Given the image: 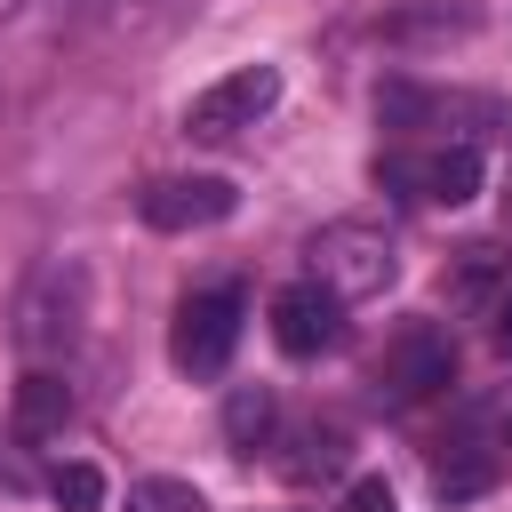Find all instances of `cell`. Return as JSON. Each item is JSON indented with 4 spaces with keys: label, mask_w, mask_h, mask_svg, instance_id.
Wrapping results in <instances>:
<instances>
[{
    "label": "cell",
    "mask_w": 512,
    "mask_h": 512,
    "mask_svg": "<svg viewBox=\"0 0 512 512\" xmlns=\"http://www.w3.org/2000/svg\"><path fill=\"white\" fill-rule=\"evenodd\" d=\"M72 408H80V400H72V384H64V376L40 360V368L16 384V400H8V432H16L24 448H40V440H64Z\"/></svg>",
    "instance_id": "cell-9"
},
{
    "label": "cell",
    "mask_w": 512,
    "mask_h": 512,
    "mask_svg": "<svg viewBox=\"0 0 512 512\" xmlns=\"http://www.w3.org/2000/svg\"><path fill=\"white\" fill-rule=\"evenodd\" d=\"M496 344H504V352H512V296H504V304H496Z\"/></svg>",
    "instance_id": "cell-18"
},
{
    "label": "cell",
    "mask_w": 512,
    "mask_h": 512,
    "mask_svg": "<svg viewBox=\"0 0 512 512\" xmlns=\"http://www.w3.org/2000/svg\"><path fill=\"white\" fill-rule=\"evenodd\" d=\"M344 512H400V504H392L384 480H352V488H344Z\"/></svg>",
    "instance_id": "cell-17"
},
{
    "label": "cell",
    "mask_w": 512,
    "mask_h": 512,
    "mask_svg": "<svg viewBox=\"0 0 512 512\" xmlns=\"http://www.w3.org/2000/svg\"><path fill=\"white\" fill-rule=\"evenodd\" d=\"M304 256H312V280L336 288L344 304L384 296V288L400 280V240H392V224H376V216H336V224H320Z\"/></svg>",
    "instance_id": "cell-2"
},
{
    "label": "cell",
    "mask_w": 512,
    "mask_h": 512,
    "mask_svg": "<svg viewBox=\"0 0 512 512\" xmlns=\"http://www.w3.org/2000/svg\"><path fill=\"white\" fill-rule=\"evenodd\" d=\"M504 224H512V176H504Z\"/></svg>",
    "instance_id": "cell-19"
},
{
    "label": "cell",
    "mask_w": 512,
    "mask_h": 512,
    "mask_svg": "<svg viewBox=\"0 0 512 512\" xmlns=\"http://www.w3.org/2000/svg\"><path fill=\"white\" fill-rule=\"evenodd\" d=\"M504 448H512V424H504Z\"/></svg>",
    "instance_id": "cell-21"
},
{
    "label": "cell",
    "mask_w": 512,
    "mask_h": 512,
    "mask_svg": "<svg viewBox=\"0 0 512 512\" xmlns=\"http://www.w3.org/2000/svg\"><path fill=\"white\" fill-rule=\"evenodd\" d=\"M16 8H24V0H0V24H8V16H16Z\"/></svg>",
    "instance_id": "cell-20"
},
{
    "label": "cell",
    "mask_w": 512,
    "mask_h": 512,
    "mask_svg": "<svg viewBox=\"0 0 512 512\" xmlns=\"http://www.w3.org/2000/svg\"><path fill=\"white\" fill-rule=\"evenodd\" d=\"M272 336H280V352L320 360V352L344 336V296H336V288H320L312 272H304V280H288V288L272 296Z\"/></svg>",
    "instance_id": "cell-8"
},
{
    "label": "cell",
    "mask_w": 512,
    "mask_h": 512,
    "mask_svg": "<svg viewBox=\"0 0 512 512\" xmlns=\"http://www.w3.org/2000/svg\"><path fill=\"white\" fill-rule=\"evenodd\" d=\"M448 296H456V304H472V312H496V304L512 296V248H496V240H472V248H456Z\"/></svg>",
    "instance_id": "cell-11"
},
{
    "label": "cell",
    "mask_w": 512,
    "mask_h": 512,
    "mask_svg": "<svg viewBox=\"0 0 512 512\" xmlns=\"http://www.w3.org/2000/svg\"><path fill=\"white\" fill-rule=\"evenodd\" d=\"M376 184L400 200H432V208H464L480 192V152L472 144H432V152H376Z\"/></svg>",
    "instance_id": "cell-6"
},
{
    "label": "cell",
    "mask_w": 512,
    "mask_h": 512,
    "mask_svg": "<svg viewBox=\"0 0 512 512\" xmlns=\"http://www.w3.org/2000/svg\"><path fill=\"white\" fill-rule=\"evenodd\" d=\"M248 328V288L240 280H208L176 304V328H168V360L184 376H224L232 368V344Z\"/></svg>",
    "instance_id": "cell-3"
},
{
    "label": "cell",
    "mask_w": 512,
    "mask_h": 512,
    "mask_svg": "<svg viewBox=\"0 0 512 512\" xmlns=\"http://www.w3.org/2000/svg\"><path fill=\"white\" fill-rule=\"evenodd\" d=\"M456 384V344L440 336V328H400L392 344H384V360H376V376H368V392L384 400V408H416V400H432V392H448Z\"/></svg>",
    "instance_id": "cell-5"
},
{
    "label": "cell",
    "mask_w": 512,
    "mask_h": 512,
    "mask_svg": "<svg viewBox=\"0 0 512 512\" xmlns=\"http://www.w3.org/2000/svg\"><path fill=\"white\" fill-rule=\"evenodd\" d=\"M496 488V456L488 448H448L440 464H432V496L440 504H472V496H488Z\"/></svg>",
    "instance_id": "cell-14"
},
{
    "label": "cell",
    "mask_w": 512,
    "mask_h": 512,
    "mask_svg": "<svg viewBox=\"0 0 512 512\" xmlns=\"http://www.w3.org/2000/svg\"><path fill=\"white\" fill-rule=\"evenodd\" d=\"M272 104H280V64H240V72L208 80V88L184 104V136H192V144H232V136H248Z\"/></svg>",
    "instance_id": "cell-4"
},
{
    "label": "cell",
    "mask_w": 512,
    "mask_h": 512,
    "mask_svg": "<svg viewBox=\"0 0 512 512\" xmlns=\"http://www.w3.org/2000/svg\"><path fill=\"white\" fill-rule=\"evenodd\" d=\"M240 208V184L232 176H152L144 192H136V216L152 224V232H208V224H224Z\"/></svg>",
    "instance_id": "cell-7"
},
{
    "label": "cell",
    "mask_w": 512,
    "mask_h": 512,
    "mask_svg": "<svg viewBox=\"0 0 512 512\" xmlns=\"http://www.w3.org/2000/svg\"><path fill=\"white\" fill-rule=\"evenodd\" d=\"M48 496H56V512H104V472L88 456H64L48 472Z\"/></svg>",
    "instance_id": "cell-16"
},
{
    "label": "cell",
    "mask_w": 512,
    "mask_h": 512,
    "mask_svg": "<svg viewBox=\"0 0 512 512\" xmlns=\"http://www.w3.org/2000/svg\"><path fill=\"white\" fill-rule=\"evenodd\" d=\"M88 328V264L80 256H48L32 264V280L16 288V352L24 360H64Z\"/></svg>",
    "instance_id": "cell-1"
},
{
    "label": "cell",
    "mask_w": 512,
    "mask_h": 512,
    "mask_svg": "<svg viewBox=\"0 0 512 512\" xmlns=\"http://www.w3.org/2000/svg\"><path fill=\"white\" fill-rule=\"evenodd\" d=\"M288 448H296V456H280V472H288L296 488L336 480V472L352 464V432H344V424H296V432H288Z\"/></svg>",
    "instance_id": "cell-13"
},
{
    "label": "cell",
    "mask_w": 512,
    "mask_h": 512,
    "mask_svg": "<svg viewBox=\"0 0 512 512\" xmlns=\"http://www.w3.org/2000/svg\"><path fill=\"white\" fill-rule=\"evenodd\" d=\"M464 32H480V0H392L384 8V40L400 48H440Z\"/></svg>",
    "instance_id": "cell-10"
},
{
    "label": "cell",
    "mask_w": 512,
    "mask_h": 512,
    "mask_svg": "<svg viewBox=\"0 0 512 512\" xmlns=\"http://www.w3.org/2000/svg\"><path fill=\"white\" fill-rule=\"evenodd\" d=\"M224 440H232V456L272 448L280 440V392L272 384H232L224 392Z\"/></svg>",
    "instance_id": "cell-12"
},
{
    "label": "cell",
    "mask_w": 512,
    "mask_h": 512,
    "mask_svg": "<svg viewBox=\"0 0 512 512\" xmlns=\"http://www.w3.org/2000/svg\"><path fill=\"white\" fill-rule=\"evenodd\" d=\"M120 512H208V496L192 480H176V472H144V480H128Z\"/></svg>",
    "instance_id": "cell-15"
}]
</instances>
